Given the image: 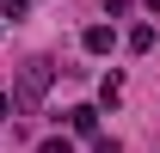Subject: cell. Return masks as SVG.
Returning <instances> with one entry per match:
<instances>
[{
  "instance_id": "3",
  "label": "cell",
  "mask_w": 160,
  "mask_h": 153,
  "mask_svg": "<svg viewBox=\"0 0 160 153\" xmlns=\"http://www.w3.org/2000/svg\"><path fill=\"white\" fill-rule=\"evenodd\" d=\"M80 49H86V55H111V49H117V31H111V25H86Z\"/></svg>"
},
{
  "instance_id": "7",
  "label": "cell",
  "mask_w": 160,
  "mask_h": 153,
  "mask_svg": "<svg viewBox=\"0 0 160 153\" xmlns=\"http://www.w3.org/2000/svg\"><path fill=\"white\" fill-rule=\"evenodd\" d=\"M37 153H74V141L68 135H49V141H37Z\"/></svg>"
},
{
  "instance_id": "9",
  "label": "cell",
  "mask_w": 160,
  "mask_h": 153,
  "mask_svg": "<svg viewBox=\"0 0 160 153\" xmlns=\"http://www.w3.org/2000/svg\"><path fill=\"white\" fill-rule=\"evenodd\" d=\"M6 116H12V92H0V123H6Z\"/></svg>"
},
{
  "instance_id": "4",
  "label": "cell",
  "mask_w": 160,
  "mask_h": 153,
  "mask_svg": "<svg viewBox=\"0 0 160 153\" xmlns=\"http://www.w3.org/2000/svg\"><path fill=\"white\" fill-rule=\"evenodd\" d=\"M117 98H123V74H105L99 80V104H117Z\"/></svg>"
},
{
  "instance_id": "11",
  "label": "cell",
  "mask_w": 160,
  "mask_h": 153,
  "mask_svg": "<svg viewBox=\"0 0 160 153\" xmlns=\"http://www.w3.org/2000/svg\"><path fill=\"white\" fill-rule=\"evenodd\" d=\"M148 12H154V19H160V0H148Z\"/></svg>"
},
{
  "instance_id": "10",
  "label": "cell",
  "mask_w": 160,
  "mask_h": 153,
  "mask_svg": "<svg viewBox=\"0 0 160 153\" xmlns=\"http://www.w3.org/2000/svg\"><path fill=\"white\" fill-rule=\"evenodd\" d=\"M105 12H129V0H105Z\"/></svg>"
},
{
  "instance_id": "2",
  "label": "cell",
  "mask_w": 160,
  "mask_h": 153,
  "mask_svg": "<svg viewBox=\"0 0 160 153\" xmlns=\"http://www.w3.org/2000/svg\"><path fill=\"white\" fill-rule=\"evenodd\" d=\"M62 123H68L74 135H99V104H68V110H62Z\"/></svg>"
},
{
  "instance_id": "5",
  "label": "cell",
  "mask_w": 160,
  "mask_h": 153,
  "mask_svg": "<svg viewBox=\"0 0 160 153\" xmlns=\"http://www.w3.org/2000/svg\"><path fill=\"white\" fill-rule=\"evenodd\" d=\"M129 49L148 55V49H154V25H136V31H129Z\"/></svg>"
},
{
  "instance_id": "1",
  "label": "cell",
  "mask_w": 160,
  "mask_h": 153,
  "mask_svg": "<svg viewBox=\"0 0 160 153\" xmlns=\"http://www.w3.org/2000/svg\"><path fill=\"white\" fill-rule=\"evenodd\" d=\"M49 80H56V61H25V74H19V98H25V104H37V98L43 92H49Z\"/></svg>"
},
{
  "instance_id": "6",
  "label": "cell",
  "mask_w": 160,
  "mask_h": 153,
  "mask_svg": "<svg viewBox=\"0 0 160 153\" xmlns=\"http://www.w3.org/2000/svg\"><path fill=\"white\" fill-rule=\"evenodd\" d=\"M25 12H31V0H0V19H12V25H19Z\"/></svg>"
},
{
  "instance_id": "8",
  "label": "cell",
  "mask_w": 160,
  "mask_h": 153,
  "mask_svg": "<svg viewBox=\"0 0 160 153\" xmlns=\"http://www.w3.org/2000/svg\"><path fill=\"white\" fill-rule=\"evenodd\" d=\"M92 153H123V147H117V135H92Z\"/></svg>"
}]
</instances>
